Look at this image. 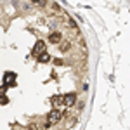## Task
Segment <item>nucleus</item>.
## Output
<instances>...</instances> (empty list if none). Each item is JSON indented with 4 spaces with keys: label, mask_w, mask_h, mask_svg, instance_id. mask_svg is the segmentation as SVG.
I'll return each instance as SVG.
<instances>
[{
    "label": "nucleus",
    "mask_w": 130,
    "mask_h": 130,
    "mask_svg": "<svg viewBox=\"0 0 130 130\" xmlns=\"http://www.w3.org/2000/svg\"><path fill=\"white\" fill-rule=\"evenodd\" d=\"M61 118H62L61 111H52L49 116H47V125H45V127H49V125H56L57 121H61Z\"/></svg>",
    "instance_id": "1"
},
{
    "label": "nucleus",
    "mask_w": 130,
    "mask_h": 130,
    "mask_svg": "<svg viewBox=\"0 0 130 130\" xmlns=\"http://www.w3.org/2000/svg\"><path fill=\"white\" fill-rule=\"evenodd\" d=\"M43 50H45V45H43V43H38V45L35 47V54L38 56V54H42V52H43Z\"/></svg>",
    "instance_id": "3"
},
{
    "label": "nucleus",
    "mask_w": 130,
    "mask_h": 130,
    "mask_svg": "<svg viewBox=\"0 0 130 130\" xmlns=\"http://www.w3.org/2000/svg\"><path fill=\"white\" fill-rule=\"evenodd\" d=\"M75 101H76V94H68V95H64V104H68V106H73Z\"/></svg>",
    "instance_id": "2"
},
{
    "label": "nucleus",
    "mask_w": 130,
    "mask_h": 130,
    "mask_svg": "<svg viewBox=\"0 0 130 130\" xmlns=\"http://www.w3.org/2000/svg\"><path fill=\"white\" fill-rule=\"evenodd\" d=\"M61 40V33H52L50 35V42H59Z\"/></svg>",
    "instance_id": "4"
},
{
    "label": "nucleus",
    "mask_w": 130,
    "mask_h": 130,
    "mask_svg": "<svg viewBox=\"0 0 130 130\" xmlns=\"http://www.w3.org/2000/svg\"><path fill=\"white\" fill-rule=\"evenodd\" d=\"M33 4H37V5H45L47 0H33Z\"/></svg>",
    "instance_id": "5"
}]
</instances>
